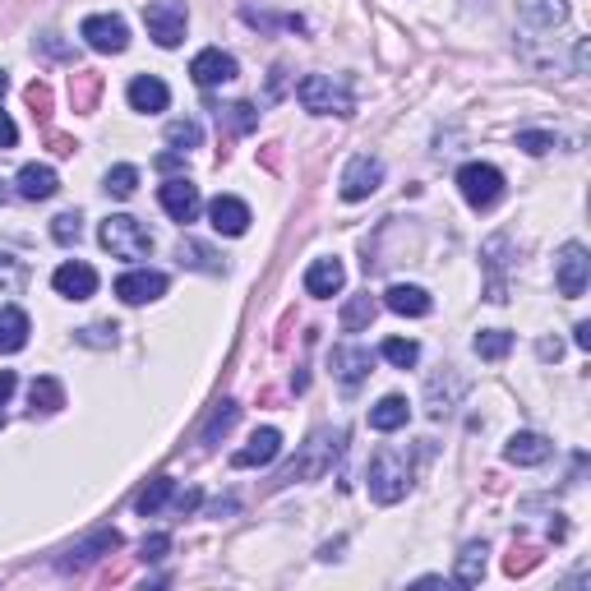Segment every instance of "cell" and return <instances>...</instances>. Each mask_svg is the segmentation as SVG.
<instances>
[{
  "label": "cell",
  "mask_w": 591,
  "mask_h": 591,
  "mask_svg": "<svg viewBox=\"0 0 591 591\" xmlns=\"http://www.w3.org/2000/svg\"><path fill=\"white\" fill-rule=\"evenodd\" d=\"M370 499L374 504H398L411 490V458L402 448H379L370 458Z\"/></svg>",
  "instance_id": "1"
},
{
  "label": "cell",
  "mask_w": 591,
  "mask_h": 591,
  "mask_svg": "<svg viewBox=\"0 0 591 591\" xmlns=\"http://www.w3.org/2000/svg\"><path fill=\"white\" fill-rule=\"evenodd\" d=\"M97 241H102L107 254H116V259H144V254L153 250L148 227L139 218H130V213H111V218L97 227Z\"/></svg>",
  "instance_id": "2"
},
{
  "label": "cell",
  "mask_w": 591,
  "mask_h": 591,
  "mask_svg": "<svg viewBox=\"0 0 591 591\" xmlns=\"http://www.w3.org/2000/svg\"><path fill=\"white\" fill-rule=\"evenodd\" d=\"M296 97H301V107L314 111V116H351L356 111L347 84H333L328 74H305L301 84H296Z\"/></svg>",
  "instance_id": "3"
},
{
  "label": "cell",
  "mask_w": 591,
  "mask_h": 591,
  "mask_svg": "<svg viewBox=\"0 0 591 591\" xmlns=\"http://www.w3.org/2000/svg\"><path fill=\"white\" fill-rule=\"evenodd\" d=\"M458 190L476 213H485V208H495L504 199V171L490 167V162H467L458 171Z\"/></svg>",
  "instance_id": "4"
},
{
  "label": "cell",
  "mask_w": 591,
  "mask_h": 591,
  "mask_svg": "<svg viewBox=\"0 0 591 591\" xmlns=\"http://www.w3.org/2000/svg\"><path fill=\"white\" fill-rule=\"evenodd\" d=\"M185 24H190V10H185L181 0H153V5H144V28L157 47H167V51L181 47Z\"/></svg>",
  "instance_id": "5"
},
{
  "label": "cell",
  "mask_w": 591,
  "mask_h": 591,
  "mask_svg": "<svg viewBox=\"0 0 591 591\" xmlns=\"http://www.w3.org/2000/svg\"><path fill=\"white\" fill-rule=\"evenodd\" d=\"M342 448V435H328V430H319V435L305 444V458L291 462L287 471L278 476V485H291V481H314V476H324L328 467H333V453Z\"/></svg>",
  "instance_id": "6"
},
{
  "label": "cell",
  "mask_w": 591,
  "mask_h": 591,
  "mask_svg": "<svg viewBox=\"0 0 591 591\" xmlns=\"http://www.w3.org/2000/svg\"><path fill=\"white\" fill-rule=\"evenodd\" d=\"M79 37H84L93 51H102V56H121V51L130 47V28H125L121 14H88Z\"/></svg>",
  "instance_id": "7"
},
{
  "label": "cell",
  "mask_w": 591,
  "mask_h": 591,
  "mask_svg": "<svg viewBox=\"0 0 591 591\" xmlns=\"http://www.w3.org/2000/svg\"><path fill=\"white\" fill-rule=\"evenodd\" d=\"M555 282H559V296H568V301H578L582 291H587V282H591V259H587V250H582L578 241H568L564 250H559V259H555Z\"/></svg>",
  "instance_id": "8"
},
{
  "label": "cell",
  "mask_w": 591,
  "mask_h": 591,
  "mask_svg": "<svg viewBox=\"0 0 591 591\" xmlns=\"http://www.w3.org/2000/svg\"><path fill=\"white\" fill-rule=\"evenodd\" d=\"M379 181H384V162L379 157H351L347 171H342V199L347 204H361V199H370L374 190H379Z\"/></svg>",
  "instance_id": "9"
},
{
  "label": "cell",
  "mask_w": 591,
  "mask_h": 591,
  "mask_svg": "<svg viewBox=\"0 0 591 591\" xmlns=\"http://www.w3.org/2000/svg\"><path fill=\"white\" fill-rule=\"evenodd\" d=\"M116 296L125 305H148L157 296H167V273H153V268H134L125 278H116Z\"/></svg>",
  "instance_id": "10"
},
{
  "label": "cell",
  "mask_w": 591,
  "mask_h": 591,
  "mask_svg": "<svg viewBox=\"0 0 591 591\" xmlns=\"http://www.w3.org/2000/svg\"><path fill=\"white\" fill-rule=\"evenodd\" d=\"M111 550H121V531L102 527V531H93V536H88V541L70 545V555L61 559V568H65V573H79V568L97 564V559H102V555H111Z\"/></svg>",
  "instance_id": "11"
},
{
  "label": "cell",
  "mask_w": 591,
  "mask_h": 591,
  "mask_svg": "<svg viewBox=\"0 0 591 591\" xmlns=\"http://www.w3.org/2000/svg\"><path fill=\"white\" fill-rule=\"evenodd\" d=\"M190 74L199 88H218V84H231V79H236V61H231L222 47H204L190 61Z\"/></svg>",
  "instance_id": "12"
},
{
  "label": "cell",
  "mask_w": 591,
  "mask_h": 591,
  "mask_svg": "<svg viewBox=\"0 0 591 591\" xmlns=\"http://www.w3.org/2000/svg\"><path fill=\"white\" fill-rule=\"evenodd\" d=\"M157 199H162V208H167L176 222H194V218H199V208H204V199H199V185L185 181V176H176V181L162 185V190H157Z\"/></svg>",
  "instance_id": "13"
},
{
  "label": "cell",
  "mask_w": 591,
  "mask_h": 591,
  "mask_svg": "<svg viewBox=\"0 0 591 591\" xmlns=\"http://www.w3.org/2000/svg\"><path fill=\"white\" fill-rule=\"evenodd\" d=\"M278 453H282V435L273 430V425H264V430H254V435H250V444L231 453V467H236V471H245V467H268V462L278 458Z\"/></svg>",
  "instance_id": "14"
},
{
  "label": "cell",
  "mask_w": 591,
  "mask_h": 591,
  "mask_svg": "<svg viewBox=\"0 0 591 591\" xmlns=\"http://www.w3.org/2000/svg\"><path fill=\"white\" fill-rule=\"evenodd\" d=\"M208 218H213V231H222V236H245L250 231V204L236 199V194H218L208 204Z\"/></svg>",
  "instance_id": "15"
},
{
  "label": "cell",
  "mask_w": 591,
  "mask_h": 591,
  "mask_svg": "<svg viewBox=\"0 0 591 591\" xmlns=\"http://www.w3.org/2000/svg\"><path fill=\"white\" fill-rule=\"evenodd\" d=\"M51 287L61 291L65 301H88L97 291V273L88 264H79V259H70V264L56 268V278H51Z\"/></svg>",
  "instance_id": "16"
},
{
  "label": "cell",
  "mask_w": 591,
  "mask_h": 591,
  "mask_svg": "<svg viewBox=\"0 0 591 591\" xmlns=\"http://www.w3.org/2000/svg\"><path fill=\"white\" fill-rule=\"evenodd\" d=\"M384 305L393 314H402V319H425V314L435 310L430 291H425V287H407V282H393V287L384 291Z\"/></svg>",
  "instance_id": "17"
},
{
  "label": "cell",
  "mask_w": 591,
  "mask_h": 591,
  "mask_svg": "<svg viewBox=\"0 0 591 591\" xmlns=\"http://www.w3.org/2000/svg\"><path fill=\"white\" fill-rule=\"evenodd\" d=\"M518 19L536 33H550L568 19V0H518Z\"/></svg>",
  "instance_id": "18"
},
{
  "label": "cell",
  "mask_w": 591,
  "mask_h": 591,
  "mask_svg": "<svg viewBox=\"0 0 591 591\" xmlns=\"http://www.w3.org/2000/svg\"><path fill=\"white\" fill-rule=\"evenodd\" d=\"M342 282H347V268H342V259H314L310 268H305V291L310 296H338Z\"/></svg>",
  "instance_id": "19"
},
{
  "label": "cell",
  "mask_w": 591,
  "mask_h": 591,
  "mask_svg": "<svg viewBox=\"0 0 591 591\" xmlns=\"http://www.w3.org/2000/svg\"><path fill=\"white\" fill-rule=\"evenodd\" d=\"M28 333H33L28 314L19 310V305H5V310H0V356H14V351H24V347H28Z\"/></svg>",
  "instance_id": "20"
},
{
  "label": "cell",
  "mask_w": 591,
  "mask_h": 591,
  "mask_svg": "<svg viewBox=\"0 0 591 591\" xmlns=\"http://www.w3.org/2000/svg\"><path fill=\"white\" fill-rule=\"evenodd\" d=\"M504 458L513 462V467H541V462L550 458V439H545V435H531V430H522V435L508 439Z\"/></svg>",
  "instance_id": "21"
},
{
  "label": "cell",
  "mask_w": 591,
  "mask_h": 591,
  "mask_svg": "<svg viewBox=\"0 0 591 591\" xmlns=\"http://www.w3.org/2000/svg\"><path fill=\"white\" fill-rule=\"evenodd\" d=\"M61 190V176H56V171L47 167V162H28L24 171H19V194H24V199H51V194Z\"/></svg>",
  "instance_id": "22"
},
{
  "label": "cell",
  "mask_w": 591,
  "mask_h": 591,
  "mask_svg": "<svg viewBox=\"0 0 591 591\" xmlns=\"http://www.w3.org/2000/svg\"><path fill=\"white\" fill-rule=\"evenodd\" d=\"M370 365H374V356L365 347H333V374H338L342 384H361L365 374H370Z\"/></svg>",
  "instance_id": "23"
},
{
  "label": "cell",
  "mask_w": 591,
  "mask_h": 591,
  "mask_svg": "<svg viewBox=\"0 0 591 591\" xmlns=\"http://www.w3.org/2000/svg\"><path fill=\"white\" fill-rule=\"evenodd\" d=\"M411 416L407 398H398V393H388V398H379L370 407V430H379V435H393V430H402Z\"/></svg>",
  "instance_id": "24"
},
{
  "label": "cell",
  "mask_w": 591,
  "mask_h": 591,
  "mask_svg": "<svg viewBox=\"0 0 591 591\" xmlns=\"http://www.w3.org/2000/svg\"><path fill=\"white\" fill-rule=\"evenodd\" d=\"M167 102H171L167 84L153 79V74H139V79L130 84V107L134 111H148V116H153V111H167Z\"/></svg>",
  "instance_id": "25"
},
{
  "label": "cell",
  "mask_w": 591,
  "mask_h": 591,
  "mask_svg": "<svg viewBox=\"0 0 591 591\" xmlns=\"http://www.w3.org/2000/svg\"><path fill=\"white\" fill-rule=\"evenodd\" d=\"M167 499H176V481H171V476H157V481H148L144 490H139V499H134V513L153 518V513H162V508H167Z\"/></svg>",
  "instance_id": "26"
},
{
  "label": "cell",
  "mask_w": 591,
  "mask_h": 591,
  "mask_svg": "<svg viewBox=\"0 0 591 591\" xmlns=\"http://www.w3.org/2000/svg\"><path fill=\"white\" fill-rule=\"evenodd\" d=\"M28 402H33V416L42 411V416H51V411L65 407V388L51 379V374H42V379H33V388H28Z\"/></svg>",
  "instance_id": "27"
},
{
  "label": "cell",
  "mask_w": 591,
  "mask_h": 591,
  "mask_svg": "<svg viewBox=\"0 0 591 591\" xmlns=\"http://www.w3.org/2000/svg\"><path fill=\"white\" fill-rule=\"evenodd\" d=\"M425 393H430V416H448V411L458 407V398H462V379H458V374H448V388H444V374H435Z\"/></svg>",
  "instance_id": "28"
},
{
  "label": "cell",
  "mask_w": 591,
  "mask_h": 591,
  "mask_svg": "<svg viewBox=\"0 0 591 591\" xmlns=\"http://www.w3.org/2000/svg\"><path fill=\"white\" fill-rule=\"evenodd\" d=\"M176 259H181L185 268H199V273H222V259H218V254L208 250L204 241H190V236L176 245Z\"/></svg>",
  "instance_id": "29"
},
{
  "label": "cell",
  "mask_w": 591,
  "mask_h": 591,
  "mask_svg": "<svg viewBox=\"0 0 591 591\" xmlns=\"http://www.w3.org/2000/svg\"><path fill=\"white\" fill-rule=\"evenodd\" d=\"M374 314H379V301H374L370 291H365V296H351V301L342 305V328H347V333H361V328L374 324Z\"/></svg>",
  "instance_id": "30"
},
{
  "label": "cell",
  "mask_w": 591,
  "mask_h": 591,
  "mask_svg": "<svg viewBox=\"0 0 591 591\" xmlns=\"http://www.w3.org/2000/svg\"><path fill=\"white\" fill-rule=\"evenodd\" d=\"M508 351H513V333H504V328L476 333V356H481V361H504Z\"/></svg>",
  "instance_id": "31"
},
{
  "label": "cell",
  "mask_w": 591,
  "mask_h": 591,
  "mask_svg": "<svg viewBox=\"0 0 591 591\" xmlns=\"http://www.w3.org/2000/svg\"><path fill=\"white\" fill-rule=\"evenodd\" d=\"M481 578H485V545L471 541L467 550L458 555V582H462V587H476Z\"/></svg>",
  "instance_id": "32"
},
{
  "label": "cell",
  "mask_w": 591,
  "mask_h": 591,
  "mask_svg": "<svg viewBox=\"0 0 591 591\" xmlns=\"http://www.w3.org/2000/svg\"><path fill=\"white\" fill-rule=\"evenodd\" d=\"M384 361L398 365V370H411V365L421 361V347H416L411 338H388L384 342Z\"/></svg>",
  "instance_id": "33"
},
{
  "label": "cell",
  "mask_w": 591,
  "mask_h": 591,
  "mask_svg": "<svg viewBox=\"0 0 591 591\" xmlns=\"http://www.w3.org/2000/svg\"><path fill=\"white\" fill-rule=\"evenodd\" d=\"M134 190H139V171H134L130 162H121V167L107 171V194H116V199H130Z\"/></svg>",
  "instance_id": "34"
},
{
  "label": "cell",
  "mask_w": 591,
  "mask_h": 591,
  "mask_svg": "<svg viewBox=\"0 0 591 591\" xmlns=\"http://www.w3.org/2000/svg\"><path fill=\"white\" fill-rule=\"evenodd\" d=\"M84 236V218L79 213H61V218H51V241L56 245H79Z\"/></svg>",
  "instance_id": "35"
},
{
  "label": "cell",
  "mask_w": 591,
  "mask_h": 591,
  "mask_svg": "<svg viewBox=\"0 0 591 591\" xmlns=\"http://www.w3.org/2000/svg\"><path fill=\"white\" fill-rule=\"evenodd\" d=\"M19 287H24V264L10 259V254H0V301H5V296H19Z\"/></svg>",
  "instance_id": "36"
},
{
  "label": "cell",
  "mask_w": 591,
  "mask_h": 591,
  "mask_svg": "<svg viewBox=\"0 0 591 591\" xmlns=\"http://www.w3.org/2000/svg\"><path fill=\"white\" fill-rule=\"evenodd\" d=\"M218 121H227L236 134H250L254 125H259V111L250 107V102H236V107H227V111H218Z\"/></svg>",
  "instance_id": "37"
},
{
  "label": "cell",
  "mask_w": 591,
  "mask_h": 591,
  "mask_svg": "<svg viewBox=\"0 0 591 591\" xmlns=\"http://www.w3.org/2000/svg\"><path fill=\"white\" fill-rule=\"evenodd\" d=\"M236 416H241V407H236V402H222V407L213 411V421H208V430H204V444H213L218 435H227L231 425H236Z\"/></svg>",
  "instance_id": "38"
},
{
  "label": "cell",
  "mask_w": 591,
  "mask_h": 591,
  "mask_svg": "<svg viewBox=\"0 0 591 591\" xmlns=\"http://www.w3.org/2000/svg\"><path fill=\"white\" fill-rule=\"evenodd\" d=\"M199 139H204V134H199V125L194 121H171L167 125V144L171 148H199Z\"/></svg>",
  "instance_id": "39"
},
{
  "label": "cell",
  "mask_w": 591,
  "mask_h": 591,
  "mask_svg": "<svg viewBox=\"0 0 591 591\" xmlns=\"http://www.w3.org/2000/svg\"><path fill=\"white\" fill-rule=\"evenodd\" d=\"M518 148L522 153H531V157H541V153L555 148V134L550 130H518Z\"/></svg>",
  "instance_id": "40"
},
{
  "label": "cell",
  "mask_w": 591,
  "mask_h": 591,
  "mask_svg": "<svg viewBox=\"0 0 591 591\" xmlns=\"http://www.w3.org/2000/svg\"><path fill=\"white\" fill-rule=\"evenodd\" d=\"M116 333H121L116 324H88V328H79V342L84 347H116Z\"/></svg>",
  "instance_id": "41"
},
{
  "label": "cell",
  "mask_w": 591,
  "mask_h": 591,
  "mask_svg": "<svg viewBox=\"0 0 591 591\" xmlns=\"http://www.w3.org/2000/svg\"><path fill=\"white\" fill-rule=\"evenodd\" d=\"M93 97H97V74L84 70V74H79V97H74V107L88 111V107H93Z\"/></svg>",
  "instance_id": "42"
},
{
  "label": "cell",
  "mask_w": 591,
  "mask_h": 591,
  "mask_svg": "<svg viewBox=\"0 0 591 591\" xmlns=\"http://www.w3.org/2000/svg\"><path fill=\"white\" fill-rule=\"evenodd\" d=\"M167 550H171V536H148V541H144V559H148V564L167 559Z\"/></svg>",
  "instance_id": "43"
},
{
  "label": "cell",
  "mask_w": 591,
  "mask_h": 591,
  "mask_svg": "<svg viewBox=\"0 0 591 591\" xmlns=\"http://www.w3.org/2000/svg\"><path fill=\"white\" fill-rule=\"evenodd\" d=\"M28 107H33L37 116H47V107H51V93H47V84H28Z\"/></svg>",
  "instance_id": "44"
},
{
  "label": "cell",
  "mask_w": 591,
  "mask_h": 591,
  "mask_svg": "<svg viewBox=\"0 0 591 591\" xmlns=\"http://www.w3.org/2000/svg\"><path fill=\"white\" fill-rule=\"evenodd\" d=\"M14 144H19V130H14V121L0 111V148H14Z\"/></svg>",
  "instance_id": "45"
},
{
  "label": "cell",
  "mask_w": 591,
  "mask_h": 591,
  "mask_svg": "<svg viewBox=\"0 0 591 591\" xmlns=\"http://www.w3.org/2000/svg\"><path fill=\"white\" fill-rule=\"evenodd\" d=\"M19 388V379H14V370H0V407L10 402V393Z\"/></svg>",
  "instance_id": "46"
},
{
  "label": "cell",
  "mask_w": 591,
  "mask_h": 591,
  "mask_svg": "<svg viewBox=\"0 0 591 591\" xmlns=\"http://www.w3.org/2000/svg\"><path fill=\"white\" fill-rule=\"evenodd\" d=\"M194 504H199V490H185V495H176V513H190Z\"/></svg>",
  "instance_id": "47"
},
{
  "label": "cell",
  "mask_w": 591,
  "mask_h": 591,
  "mask_svg": "<svg viewBox=\"0 0 591 591\" xmlns=\"http://www.w3.org/2000/svg\"><path fill=\"white\" fill-rule=\"evenodd\" d=\"M587 61H591V47H587V42H578V51H573V65H578V74H587Z\"/></svg>",
  "instance_id": "48"
},
{
  "label": "cell",
  "mask_w": 591,
  "mask_h": 591,
  "mask_svg": "<svg viewBox=\"0 0 591 591\" xmlns=\"http://www.w3.org/2000/svg\"><path fill=\"white\" fill-rule=\"evenodd\" d=\"M573 342H578L582 351H591V324H578V328H573Z\"/></svg>",
  "instance_id": "49"
},
{
  "label": "cell",
  "mask_w": 591,
  "mask_h": 591,
  "mask_svg": "<svg viewBox=\"0 0 591 591\" xmlns=\"http://www.w3.org/2000/svg\"><path fill=\"white\" fill-rule=\"evenodd\" d=\"M282 74H287V70H282V65H278V70H273V79H268V102H273V97L282 93Z\"/></svg>",
  "instance_id": "50"
},
{
  "label": "cell",
  "mask_w": 591,
  "mask_h": 591,
  "mask_svg": "<svg viewBox=\"0 0 591 591\" xmlns=\"http://www.w3.org/2000/svg\"><path fill=\"white\" fill-rule=\"evenodd\" d=\"M559 351H564V347H559V338L555 342H541V361H559Z\"/></svg>",
  "instance_id": "51"
},
{
  "label": "cell",
  "mask_w": 591,
  "mask_h": 591,
  "mask_svg": "<svg viewBox=\"0 0 591 591\" xmlns=\"http://www.w3.org/2000/svg\"><path fill=\"white\" fill-rule=\"evenodd\" d=\"M157 167H162V171H176V167H181V153H162V157H157Z\"/></svg>",
  "instance_id": "52"
},
{
  "label": "cell",
  "mask_w": 591,
  "mask_h": 591,
  "mask_svg": "<svg viewBox=\"0 0 591 591\" xmlns=\"http://www.w3.org/2000/svg\"><path fill=\"white\" fill-rule=\"evenodd\" d=\"M5 84H10V79H5V74H0V93H5Z\"/></svg>",
  "instance_id": "53"
},
{
  "label": "cell",
  "mask_w": 591,
  "mask_h": 591,
  "mask_svg": "<svg viewBox=\"0 0 591 591\" xmlns=\"http://www.w3.org/2000/svg\"><path fill=\"white\" fill-rule=\"evenodd\" d=\"M0 204H5V185H0Z\"/></svg>",
  "instance_id": "54"
},
{
  "label": "cell",
  "mask_w": 591,
  "mask_h": 591,
  "mask_svg": "<svg viewBox=\"0 0 591 591\" xmlns=\"http://www.w3.org/2000/svg\"><path fill=\"white\" fill-rule=\"evenodd\" d=\"M0 425H5V411H0Z\"/></svg>",
  "instance_id": "55"
}]
</instances>
